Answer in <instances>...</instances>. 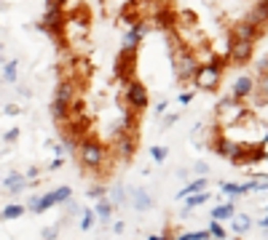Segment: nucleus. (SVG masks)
I'll use <instances>...</instances> for the list:
<instances>
[{"instance_id": "1", "label": "nucleus", "mask_w": 268, "mask_h": 240, "mask_svg": "<svg viewBox=\"0 0 268 240\" xmlns=\"http://www.w3.org/2000/svg\"><path fill=\"white\" fill-rule=\"evenodd\" d=\"M207 147L244 171L268 160V59L258 64L247 96L217 102Z\"/></svg>"}, {"instance_id": "2", "label": "nucleus", "mask_w": 268, "mask_h": 240, "mask_svg": "<svg viewBox=\"0 0 268 240\" xmlns=\"http://www.w3.org/2000/svg\"><path fill=\"white\" fill-rule=\"evenodd\" d=\"M220 83H223V75H220V72H215L212 67H199L193 80H191V86H196L199 91H207V93H215L220 88Z\"/></svg>"}, {"instance_id": "3", "label": "nucleus", "mask_w": 268, "mask_h": 240, "mask_svg": "<svg viewBox=\"0 0 268 240\" xmlns=\"http://www.w3.org/2000/svg\"><path fill=\"white\" fill-rule=\"evenodd\" d=\"M231 40V48H228V62L231 67H244L252 59V51H255V43H247V40Z\"/></svg>"}, {"instance_id": "4", "label": "nucleus", "mask_w": 268, "mask_h": 240, "mask_svg": "<svg viewBox=\"0 0 268 240\" xmlns=\"http://www.w3.org/2000/svg\"><path fill=\"white\" fill-rule=\"evenodd\" d=\"M263 35V30H258V27H252V24H247V21H239L236 27H234V32H231V38L234 40H247V43H255Z\"/></svg>"}, {"instance_id": "5", "label": "nucleus", "mask_w": 268, "mask_h": 240, "mask_svg": "<svg viewBox=\"0 0 268 240\" xmlns=\"http://www.w3.org/2000/svg\"><path fill=\"white\" fill-rule=\"evenodd\" d=\"M247 24H252V27H258V30H263L265 24H268V8L260 3L258 8H252L250 14H247V19H244Z\"/></svg>"}, {"instance_id": "6", "label": "nucleus", "mask_w": 268, "mask_h": 240, "mask_svg": "<svg viewBox=\"0 0 268 240\" xmlns=\"http://www.w3.org/2000/svg\"><path fill=\"white\" fill-rule=\"evenodd\" d=\"M263 6H265V8H268V0H265V3H263Z\"/></svg>"}]
</instances>
